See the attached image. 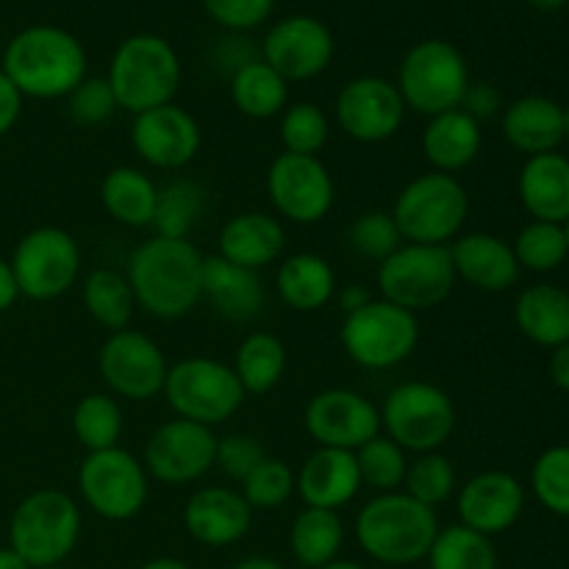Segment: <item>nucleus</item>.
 <instances>
[{
    "label": "nucleus",
    "instance_id": "nucleus-52",
    "mask_svg": "<svg viewBox=\"0 0 569 569\" xmlns=\"http://www.w3.org/2000/svg\"><path fill=\"white\" fill-rule=\"evenodd\" d=\"M22 94L17 92L14 83L6 78V72L0 70V139L6 137V133L14 131V126L20 122V114H22Z\"/></svg>",
    "mask_w": 569,
    "mask_h": 569
},
{
    "label": "nucleus",
    "instance_id": "nucleus-38",
    "mask_svg": "<svg viewBox=\"0 0 569 569\" xmlns=\"http://www.w3.org/2000/svg\"><path fill=\"white\" fill-rule=\"evenodd\" d=\"M122 428H126L122 409L109 392L87 395L72 409V433L87 453L120 448Z\"/></svg>",
    "mask_w": 569,
    "mask_h": 569
},
{
    "label": "nucleus",
    "instance_id": "nucleus-59",
    "mask_svg": "<svg viewBox=\"0 0 569 569\" xmlns=\"http://www.w3.org/2000/svg\"><path fill=\"white\" fill-rule=\"evenodd\" d=\"M528 3H531L533 9H539V11H556V9H561L567 0H528Z\"/></svg>",
    "mask_w": 569,
    "mask_h": 569
},
{
    "label": "nucleus",
    "instance_id": "nucleus-36",
    "mask_svg": "<svg viewBox=\"0 0 569 569\" xmlns=\"http://www.w3.org/2000/svg\"><path fill=\"white\" fill-rule=\"evenodd\" d=\"M81 300L87 315L106 331H126L131 328L137 300H133L131 283L122 272L98 267L89 272L81 283Z\"/></svg>",
    "mask_w": 569,
    "mask_h": 569
},
{
    "label": "nucleus",
    "instance_id": "nucleus-40",
    "mask_svg": "<svg viewBox=\"0 0 569 569\" xmlns=\"http://www.w3.org/2000/svg\"><path fill=\"white\" fill-rule=\"evenodd\" d=\"M403 492L409 498H415L417 503L428 506V509H439V506L448 503L459 492V476H456L453 461L442 450L420 453L415 459H409V470H406L403 478Z\"/></svg>",
    "mask_w": 569,
    "mask_h": 569
},
{
    "label": "nucleus",
    "instance_id": "nucleus-60",
    "mask_svg": "<svg viewBox=\"0 0 569 569\" xmlns=\"http://www.w3.org/2000/svg\"><path fill=\"white\" fill-rule=\"evenodd\" d=\"M320 569H367L365 565H359V561H348V559H337L331 561V565L320 567Z\"/></svg>",
    "mask_w": 569,
    "mask_h": 569
},
{
    "label": "nucleus",
    "instance_id": "nucleus-20",
    "mask_svg": "<svg viewBox=\"0 0 569 569\" xmlns=\"http://www.w3.org/2000/svg\"><path fill=\"white\" fill-rule=\"evenodd\" d=\"M203 144V131L183 106L167 103L133 114L131 148L153 170L176 172L192 164Z\"/></svg>",
    "mask_w": 569,
    "mask_h": 569
},
{
    "label": "nucleus",
    "instance_id": "nucleus-5",
    "mask_svg": "<svg viewBox=\"0 0 569 569\" xmlns=\"http://www.w3.org/2000/svg\"><path fill=\"white\" fill-rule=\"evenodd\" d=\"M81 506L61 489H37L11 511L9 548L31 569L61 567L81 539Z\"/></svg>",
    "mask_w": 569,
    "mask_h": 569
},
{
    "label": "nucleus",
    "instance_id": "nucleus-1",
    "mask_svg": "<svg viewBox=\"0 0 569 569\" xmlns=\"http://www.w3.org/2000/svg\"><path fill=\"white\" fill-rule=\"evenodd\" d=\"M203 261L206 256L189 239L150 237L128 259L137 309H144L156 320H181L203 300Z\"/></svg>",
    "mask_w": 569,
    "mask_h": 569
},
{
    "label": "nucleus",
    "instance_id": "nucleus-4",
    "mask_svg": "<svg viewBox=\"0 0 569 569\" xmlns=\"http://www.w3.org/2000/svg\"><path fill=\"white\" fill-rule=\"evenodd\" d=\"M181 76V59L172 42L159 33H133L117 44L106 81L114 89L120 111L142 114L176 103Z\"/></svg>",
    "mask_w": 569,
    "mask_h": 569
},
{
    "label": "nucleus",
    "instance_id": "nucleus-43",
    "mask_svg": "<svg viewBox=\"0 0 569 569\" xmlns=\"http://www.w3.org/2000/svg\"><path fill=\"white\" fill-rule=\"evenodd\" d=\"M278 137H281L283 153L320 156L331 139V120H328L322 106L300 100V103L283 109L281 122H278Z\"/></svg>",
    "mask_w": 569,
    "mask_h": 569
},
{
    "label": "nucleus",
    "instance_id": "nucleus-21",
    "mask_svg": "<svg viewBox=\"0 0 569 569\" xmlns=\"http://www.w3.org/2000/svg\"><path fill=\"white\" fill-rule=\"evenodd\" d=\"M526 509V487L506 470H487L467 478L456 492V515L461 526L498 537L517 526Z\"/></svg>",
    "mask_w": 569,
    "mask_h": 569
},
{
    "label": "nucleus",
    "instance_id": "nucleus-45",
    "mask_svg": "<svg viewBox=\"0 0 569 569\" xmlns=\"http://www.w3.org/2000/svg\"><path fill=\"white\" fill-rule=\"evenodd\" d=\"M345 239H348V248L359 259L372 261V264L387 261L403 244V237H400L389 211H365V214H359L350 222Z\"/></svg>",
    "mask_w": 569,
    "mask_h": 569
},
{
    "label": "nucleus",
    "instance_id": "nucleus-6",
    "mask_svg": "<svg viewBox=\"0 0 569 569\" xmlns=\"http://www.w3.org/2000/svg\"><path fill=\"white\" fill-rule=\"evenodd\" d=\"M389 214L403 242L450 244L461 237L470 214V194L456 176L431 170L400 189Z\"/></svg>",
    "mask_w": 569,
    "mask_h": 569
},
{
    "label": "nucleus",
    "instance_id": "nucleus-16",
    "mask_svg": "<svg viewBox=\"0 0 569 569\" xmlns=\"http://www.w3.org/2000/svg\"><path fill=\"white\" fill-rule=\"evenodd\" d=\"M142 465L150 481L167 487H189L217 467L214 428L198 426L176 417L148 437L142 450Z\"/></svg>",
    "mask_w": 569,
    "mask_h": 569
},
{
    "label": "nucleus",
    "instance_id": "nucleus-3",
    "mask_svg": "<svg viewBox=\"0 0 569 569\" xmlns=\"http://www.w3.org/2000/svg\"><path fill=\"white\" fill-rule=\"evenodd\" d=\"M356 542L383 567H411L422 561L439 533L437 509L400 492L372 495L356 515Z\"/></svg>",
    "mask_w": 569,
    "mask_h": 569
},
{
    "label": "nucleus",
    "instance_id": "nucleus-12",
    "mask_svg": "<svg viewBox=\"0 0 569 569\" xmlns=\"http://www.w3.org/2000/svg\"><path fill=\"white\" fill-rule=\"evenodd\" d=\"M81 244L59 226H39L20 237L9 264L20 298L48 303L70 292L81 278Z\"/></svg>",
    "mask_w": 569,
    "mask_h": 569
},
{
    "label": "nucleus",
    "instance_id": "nucleus-19",
    "mask_svg": "<svg viewBox=\"0 0 569 569\" xmlns=\"http://www.w3.org/2000/svg\"><path fill=\"white\" fill-rule=\"evenodd\" d=\"M261 59L287 83L311 81L333 61V33L311 14H292L278 20L261 39Z\"/></svg>",
    "mask_w": 569,
    "mask_h": 569
},
{
    "label": "nucleus",
    "instance_id": "nucleus-15",
    "mask_svg": "<svg viewBox=\"0 0 569 569\" xmlns=\"http://www.w3.org/2000/svg\"><path fill=\"white\" fill-rule=\"evenodd\" d=\"M267 198L278 220L317 226L331 214L337 187L320 156L281 153L267 170Z\"/></svg>",
    "mask_w": 569,
    "mask_h": 569
},
{
    "label": "nucleus",
    "instance_id": "nucleus-24",
    "mask_svg": "<svg viewBox=\"0 0 569 569\" xmlns=\"http://www.w3.org/2000/svg\"><path fill=\"white\" fill-rule=\"evenodd\" d=\"M356 453L337 448H317L295 472V495L309 509L339 511L361 492Z\"/></svg>",
    "mask_w": 569,
    "mask_h": 569
},
{
    "label": "nucleus",
    "instance_id": "nucleus-41",
    "mask_svg": "<svg viewBox=\"0 0 569 569\" xmlns=\"http://www.w3.org/2000/svg\"><path fill=\"white\" fill-rule=\"evenodd\" d=\"M356 465H359L361 487H370L376 495L400 492L409 470V453L387 433H378L356 450Z\"/></svg>",
    "mask_w": 569,
    "mask_h": 569
},
{
    "label": "nucleus",
    "instance_id": "nucleus-10",
    "mask_svg": "<svg viewBox=\"0 0 569 569\" xmlns=\"http://www.w3.org/2000/svg\"><path fill=\"white\" fill-rule=\"evenodd\" d=\"M381 431L411 456L433 453L456 431V403L431 381L398 383L378 406Z\"/></svg>",
    "mask_w": 569,
    "mask_h": 569
},
{
    "label": "nucleus",
    "instance_id": "nucleus-55",
    "mask_svg": "<svg viewBox=\"0 0 569 569\" xmlns=\"http://www.w3.org/2000/svg\"><path fill=\"white\" fill-rule=\"evenodd\" d=\"M17 298H20V289H17L14 272H11L9 259H3V256H0V315H3V311H9L11 306L17 303Z\"/></svg>",
    "mask_w": 569,
    "mask_h": 569
},
{
    "label": "nucleus",
    "instance_id": "nucleus-44",
    "mask_svg": "<svg viewBox=\"0 0 569 569\" xmlns=\"http://www.w3.org/2000/svg\"><path fill=\"white\" fill-rule=\"evenodd\" d=\"M531 492L542 509L569 517V445H553L531 467Z\"/></svg>",
    "mask_w": 569,
    "mask_h": 569
},
{
    "label": "nucleus",
    "instance_id": "nucleus-17",
    "mask_svg": "<svg viewBox=\"0 0 569 569\" xmlns=\"http://www.w3.org/2000/svg\"><path fill=\"white\" fill-rule=\"evenodd\" d=\"M406 114L409 109L398 87L383 76L350 78L333 103L339 131L359 144L389 142L403 128Z\"/></svg>",
    "mask_w": 569,
    "mask_h": 569
},
{
    "label": "nucleus",
    "instance_id": "nucleus-51",
    "mask_svg": "<svg viewBox=\"0 0 569 569\" xmlns=\"http://www.w3.org/2000/svg\"><path fill=\"white\" fill-rule=\"evenodd\" d=\"M461 109L478 122L495 120L498 114H503V94H500V89L495 83L472 81L465 100H461Z\"/></svg>",
    "mask_w": 569,
    "mask_h": 569
},
{
    "label": "nucleus",
    "instance_id": "nucleus-39",
    "mask_svg": "<svg viewBox=\"0 0 569 569\" xmlns=\"http://www.w3.org/2000/svg\"><path fill=\"white\" fill-rule=\"evenodd\" d=\"M426 559L431 569H498V550L492 539L461 522L439 528Z\"/></svg>",
    "mask_w": 569,
    "mask_h": 569
},
{
    "label": "nucleus",
    "instance_id": "nucleus-25",
    "mask_svg": "<svg viewBox=\"0 0 569 569\" xmlns=\"http://www.w3.org/2000/svg\"><path fill=\"white\" fill-rule=\"evenodd\" d=\"M220 259L244 270L261 272L270 264H278L287 248V228L270 211H242L226 220L220 228Z\"/></svg>",
    "mask_w": 569,
    "mask_h": 569
},
{
    "label": "nucleus",
    "instance_id": "nucleus-34",
    "mask_svg": "<svg viewBox=\"0 0 569 569\" xmlns=\"http://www.w3.org/2000/svg\"><path fill=\"white\" fill-rule=\"evenodd\" d=\"M228 94L233 109L250 120H272L289 106V83L264 59L233 72L228 78Z\"/></svg>",
    "mask_w": 569,
    "mask_h": 569
},
{
    "label": "nucleus",
    "instance_id": "nucleus-9",
    "mask_svg": "<svg viewBox=\"0 0 569 569\" xmlns=\"http://www.w3.org/2000/svg\"><path fill=\"white\" fill-rule=\"evenodd\" d=\"M161 395L172 415L206 428L231 420L248 398L233 367L209 356H189L170 365Z\"/></svg>",
    "mask_w": 569,
    "mask_h": 569
},
{
    "label": "nucleus",
    "instance_id": "nucleus-13",
    "mask_svg": "<svg viewBox=\"0 0 569 569\" xmlns=\"http://www.w3.org/2000/svg\"><path fill=\"white\" fill-rule=\"evenodd\" d=\"M78 495L92 515L128 522L142 515L150 498V476L142 459L122 448L87 453L78 467Z\"/></svg>",
    "mask_w": 569,
    "mask_h": 569
},
{
    "label": "nucleus",
    "instance_id": "nucleus-54",
    "mask_svg": "<svg viewBox=\"0 0 569 569\" xmlns=\"http://www.w3.org/2000/svg\"><path fill=\"white\" fill-rule=\"evenodd\" d=\"M548 372H550V381H553L561 392H569V342L550 350Z\"/></svg>",
    "mask_w": 569,
    "mask_h": 569
},
{
    "label": "nucleus",
    "instance_id": "nucleus-18",
    "mask_svg": "<svg viewBox=\"0 0 569 569\" xmlns=\"http://www.w3.org/2000/svg\"><path fill=\"white\" fill-rule=\"evenodd\" d=\"M306 433L317 448L356 450L381 433V411L367 395L356 389L331 387L317 392L303 411Z\"/></svg>",
    "mask_w": 569,
    "mask_h": 569
},
{
    "label": "nucleus",
    "instance_id": "nucleus-56",
    "mask_svg": "<svg viewBox=\"0 0 569 569\" xmlns=\"http://www.w3.org/2000/svg\"><path fill=\"white\" fill-rule=\"evenodd\" d=\"M231 569H283V565H278L270 556H248V559L237 561Z\"/></svg>",
    "mask_w": 569,
    "mask_h": 569
},
{
    "label": "nucleus",
    "instance_id": "nucleus-29",
    "mask_svg": "<svg viewBox=\"0 0 569 569\" xmlns=\"http://www.w3.org/2000/svg\"><path fill=\"white\" fill-rule=\"evenodd\" d=\"M483 150L481 122L472 120L465 109L428 117L422 128V153L431 170L445 176H459Z\"/></svg>",
    "mask_w": 569,
    "mask_h": 569
},
{
    "label": "nucleus",
    "instance_id": "nucleus-47",
    "mask_svg": "<svg viewBox=\"0 0 569 569\" xmlns=\"http://www.w3.org/2000/svg\"><path fill=\"white\" fill-rule=\"evenodd\" d=\"M67 111L72 122L83 128H98L114 120L120 103L114 98V89L106 81V76H87L70 94H67Z\"/></svg>",
    "mask_w": 569,
    "mask_h": 569
},
{
    "label": "nucleus",
    "instance_id": "nucleus-22",
    "mask_svg": "<svg viewBox=\"0 0 569 569\" xmlns=\"http://www.w3.org/2000/svg\"><path fill=\"white\" fill-rule=\"evenodd\" d=\"M183 531L203 548H231L248 537L253 509L239 489L200 487L183 503Z\"/></svg>",
    "mask_w": 569,
    "mask_h": 569
},
{
    "label": "nucleus",
    "instance_id": "nucleus-32",
    "mask_svg": "<svg viewBox=\"0 0 569 569\" xmlns=\"http://www.w3.org/2000/svg\"><path fill=\"white\" fill-rule=\"evenodd\" d=\"M159 187L144 170L120 164L100 181V206L114 222L126 228H150L156 214Z\"/></svg>",
    "mask_w": 569,
    "mask_h": 569
},
{
    "label": "nucleus",
    "instance_id": "nucleus-14",
    "mask_svg": "<svg viewBox=\"0 0 569 569\" xmlns=\"http://www.w3.org/2000/svg\"><path fill=\"white\" fill-rule=\"evenodd\" d=\"M98 372L109 395L131 403H144L164 392L167 361L164 350L144 331H114L98 350Z\"/></svg>",
    "mask_w": 569,
    "mask_h": 569
},
{
    "label": "nucleus",
    "instance_id": "nucleus-33",
    "mask_svg": "<svg viewBox=\"0 0 569 569\" xmlns=\"http://www.w3.org/2000/svg\"><path fill=\"white\" fill-rule=\"evenodd\" d=\"M345 545V522L339 511L306 506L289 528V550L306 569H320L339 559Z\"/></svg>",
    "mask_w": 569,
    "mask_h": 569
},
{
    "label": "nucleus",
    "instance_id": "nucleus-11",
    "mask_svg": "<svg viewBox=\"0 0 569 569\" xmlns=\"http://www.w3.org/2000/svg\"><path fill=\"white\" fill-rule=\"evenodd\" d=\"M376 283L383 300L420 315L445 303L459 278L448 244L403 242L387 261L378 264Z\"/></svg>",
    "mask_w": 569,
    "mask_h": 569
},
{
    "label": "nucleus",
    "instance_id": "nucleus-63",
    "mask_svg": "<svg viewBox=\"0 0 569 569\" xmlns=\"http://www.w3.org/2000/svg\"><path fill=\"white\" fill-rule=\"evenodd\" d=\"M48 569H67L64 565H61V567H48Z\"/></svg>",
    "mask_w": 569,
    "mask_h": 569
},
{
    "label": "nucleus",
    "instance_id": "nucleus-62",
    "mask_svg": "<svg viewBox=\"0 0 569 569\" xmlns=\"http://www.w3.org/2000/svg\"><path fill=\"white\" fill-rule=\"evenodd\" d=\"M565 233H567V250H569V220L565 222Z\"/></svg>",
    "mask_w": 569,
    "mask_h": 569
},
{
    "label": "nucleus",
    "instance_id": "nucleus-49",
    "mask_svg": "<svg viewBox=\"0 0 569 569\" xmlns=\"http://www.w3.org/2000/svg\"><path fill=\"white\" fill-rule=\"evenodd\" d=\"M203 9L228 33H248L270 20L276 0H203Z\"/></svg>",
    "mask_w": 569,
    "mask_h": 569
},
{
    "label": "nucleus",
    "instance_id": "nucleus-50",
    "mask_svg": "<svg viewBox=\"0 0 569 569\" xmlns=\"http://www.w3.org/2000/svg\"><path fill=\"white\" fill-rule=\"evenodd\" d=\"M259 59L261 48L253 44V39H250L248 33H226V37L214 44V50H211V61H214L217 70L226 72L228 78Z\"/></svg>",
    "mask_w": 569,
    "mask_h": 569
},
{
    "label": "nucleus",
    "instance_id": "nucleus-8",
    "mask_svg": "<svg viewBox=\"0 0 569 569\" xmlns=\"http://www.w3.org/2000/svg\"><path fill=\"white\" fill-rule=\"evenodd\" d=\"M339 342L345 356L361 370H395L409 361L420 345V320L415 311L372 298L365 309L342 317Z\"/></svg>",
    "mask_w": 569,
    "mask_h": 569
},
{
    "label": "nucleus",
    "instance_id": "nucleus-35",
    "mask_svg": "<svg viewBox=\"0 0 569 569\" xmlns=\"http://www.w3.org/2000/svg\"><path fill=\"white\" fill-rule=\"evenodd\" d=\"M231 367L244 395L259 398L281 383L283 372H287V345L270 331H253L239 342Z\"/></svg>",
    "mask_w": 569,
    "mask_h": 569
},
{
    "label": "nucleus",
    "instance_id": "nucleus-28",
    "mask_svg": "<svg viewBox=\"0 0 569 569\" xmlns=\"http://www.w3.org/2000/svg\"><path fill=\"white\" fill-rule=\"evenodd\" d=\"M203 300L231 322H250L264 311L267 287L259 272L231 264L220 256L203 261Z\"/></svg>",
    "mask_w": 569,
    "mask_h": 569
},
{
    "label": "nucleus",
    "instance_id": "nucleus-7",
    "mask_svg": "<svg viewBox=\"0 0 569 569\" xmlns=\"http://www.w3.org/2000/svg\"><path fill=\"white\" fill-rule=\"evenodd\" d=\"M470 67L465 53L448 39H422L406 50L398 67V87L406 109L422 117H437L461 109L470 89Z\"/></svg>",
    "mask_w": 569,
    "mask_h": 569
},
{
    "label": "nucleus",
    "instance_id": "nucleus-42",
    "mask_svg": "<svg viewBox=\"0 0 569 569\" xmlns=\"http://www.w3.org/2000/svg\"><path fill=\"white\" fill-rule=\"evenodd\" d=\"M511 248H515L520 270L539 272V276L559 270L569 259L565 226H556V222L531 220L520 228Z\"/></svg>",
    "mask_w": 569,
    "mask_h": 569
},
{
    "label": "nucleus",
    "instance_id": "nucleus-37",
    "mask_svg": "<svg viewBox=\"0 0 569 569\" xmlns=\"http://www.w3.org/2000/svg\"><path fill=\"white\" fill-rule=\"evenodd\" d=\"M209 194L192 178H172L170 183L159 187L156 200L153 231L156 237L167 239H189V233L200 226L206 214Z\"/></svg>",
    "mask_w": 569,
    "mask_h": 569
},
{
    "label": "nucleus",
    "instance_id": "nucleus-23",
    "mask_svg": "<svg viewBox=\"0 0 569 569\" xmlns=\"http://www.w3.org/2000/svg\"><path fill=\"white\" fill-rule=\"evenodd\" d=\"M448 248L450 259H453L456 278L465 281L467 287L478 289V292H509L520 281L522 270L517 264L515 248L506 239L495 237V233H461Z\"/></svg>",
    "mask_w": 569,
    "mask_h": 569
},
{
    "label": "nucleus",
    "instance_id": "nucleus-2",
    "mask_svg": "<svg viewBox=\"0 0 569 569\" xmlns=\"http://www.w3.org/2000/svg\"><path fill=\"white\" fill-rule=\"evenodd\" d=\"M0 70L6 72L22 98H67L87 78V48L72 31L61 26H28L9 39Z\"/></svg>",
    "mask_w": 569,
    "mask_h": 569
},
{
    "label": "nucleus",
    "instance_id": "nucleus-61",
    "mask_svg": "<svg viewBox=\"0 0 569 569\" xmlns=\"http://www.w3.org/2000/svg\"><path fill=\"white\" fill-rule=\"evenodd\" d=\"M561 122H565V139H569V103L561 106Z\"/></svg>",
    "mask_w": 569,
    "mask_h": 569
},
{
    "label": "nucleus",
    "instance_id": "nucleus-31",
    "mask_svg": "<svg viewBox=\"0 0 569 569\" xmlns=\"http://www.w3.org/2000/svg\"><path fill=\"white\" fill-rule=\"evenodd\" d=\"M517 331L539 348H559L569 342V292L556 283H533L517 295Z\"/></svg>",
    "mask_w": 569,
    "mask_h": 569
},
{
    "label": "nucleus",
    "instance_id": "nucleus-26",
    "mask_svg": "<svg viewBox=\"0 0 569 569\" xmlns=\"http://www.w3.org/2000/svg\"><path fill=\"white\" fill-rule=\"evenodd\" d=\"M517 198L531 220L565 226L569 220V159L559 150L528 156L517 176Z\"/></svg>",
    "mask_w": 569,
    "mask_h": 569
},
{
    "label": "nucleus",
    "instance_id": "nucleus-58",
    "mask_svg": "<svg viewBox=\"0 0 569 569\" xmlns=\"http://www.w3.org/2000/svg\"><path fill=\"white\" fill-rule=\"evenodd\" d=\"M139 569H192L189 565H183L181 559H167V556H161V559H150L144 561Z\"/></svg>",
    "mask_w": 569,
    "mask_h": 569
},
{
    "label": "nucleus",
    "instance_id": "nucleus-27",
    "mask_svg": "<svg viewBox=\"0 0 569 569\" xmlns=\"http://www.w3.org/2000/svg\"><path fill=\"white\" fill-rule=\"evenodd\" d=\"M503 139L528 159V156L553 153L565 142V122L561 106L545 94H522L503 106L500 114Z\"/></svg>",
    "mask_w": 569,
    "mask_h": 569
},
{
    "label": "nucleus",
    "instance_id": "nucleus-48",
    "mask_svg": "<svg viewBox=\"0 0 569 569\" xmlns=\"http://www.w3.org/2000/svg\"><path fill=\"white\" fill-rule=\"evenodd\" d=\"M264 459V445L253 433H226V437L217 439V467L231 481L242 483Z\"/></svg>",
    "mask_w": 569,
    "mask_h": 569
},
{
    "label": "nucleus",
    "instance_id": "nucleus-30",
    "mask_svg": "<svg viewBox=\"0 0 569 569\" xmlns=\"http://www.w3.org/2000/svg\"><path fill=\"white\" fill-rule=\"evenodd\" d=\"M337 287V272L320 253H292L278 261L276 292L298 315L326 309Z\"/></svg>",
    "mask_w": 569,
    "mask_h": 569
},
{
    "label": "nucleus",
    "instance_id": "nucleus-53",
    "mask_svg": "<svg viewBox=\"0 0 569 569\" xmlns=\"http://www.w3.org/2000/svg\"><path fill=\"white\" fill-rule=\"evenodd\" d=\"M333 300H337V306L342 309V317H348L353 315V311L365 309V306L372 300V292L365 287V283L353 281V283H342V287H337Z\"/></svg>",
    "mask_w": 569,
    "mask_h": 569
},
{
    "label": "nucleus",
    "instance_id": "nucleus-57",
    "mask_svg": "<svg viewBox=\"0 0 569 569\" xmlns=\"http://www.w3.org/2000/svg\"><path fill=\"white\" fill-rule=\"evenodd\" d=\"M0 569H31L22 556H17L11 548H0Z\"/></svg>",
    "mask_w": 569,
    "mask_h": 569
},
{
    "label": "nucleus",
    "instance_id": "nucleus-46",
    "mask_svg": "<svg viewBox=\"0 0 569 569\" xmlns=\"http://www.w3.org/2000/svg\"><path fill=\"white\" fill-rule=\"evenodd\" d=\"M239 492L253 511H276L295 495V470L281 459L267 456L242 483Z\"/></svg>",
    "mask_w": 569,
    "mask_h": 569
}]
</instances>
